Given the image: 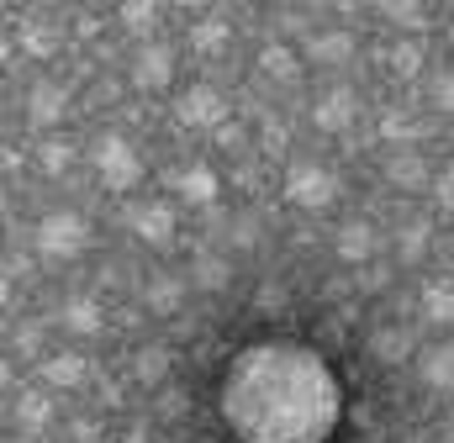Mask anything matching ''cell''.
I'll return each instance as SVG.
<instances>
[{
  "label": "cell",
  "mask_w": 454,
  "mask_h": 443,
  "mask_svg": "<svg viewBox=\"0 0 454 443\" xmlns=\"http://www.w3.org/2000/svg\"><path fill=\"white\" fill-rule=\"evenodd\" d=\"M164 364H169V359H164L159 348H148V354H137V375H143V380H159V375H164Z\"/></svg>",
  "instance_id": "obj_8"
},
{
  "label": "cell",
  "mask_w": 454,
  "mask_h": 443,
  "mask_svg": "<svg viewBox=\"0 0 454 443\" xmlns=\"http://www.w3.org/2000/svg\"><path fill=\"white\" fill-rule=\"evenodd\" d=\"M375 354H380V359H402V354H407V332H380V338H375Z\"/></svg>",
  "instance_id": "obj_7"
},
{
  "label": "cell",
  "mask_w": 454,
  "mask_h": 443,
  "mask_svg": "<svg viewBox=\"0 0 454 443\" xmlns=\"http://www.w3.org/2000/svg\"><path fill=\"white\" fill-rule=\"evenodd\" d=\"M16 423H21V433L32 439L37 428H48V423H53V401H48V396H37V391H27V396L16 401Z\"/></svg>",
  "instance_id": "obj_3"
},
{
  "label": "cell",
  "mask_w": 454,
  "mask_h": 443,
  "mask_svg": "<svg viewBox=\"0 0 454 443\" xmlns=\"http://www.w3.org/2000/svg\"><path fill=\"white\" fill-rule=\"evenodd\" d=\"M69 323H74L80 332H96V312H90V307L80 301V307H69Z\"/></svg>",
  "instance_id": "obj_9"
},
{
  "label": "cell",
  "mask_w": 454,
  "mask_h": 443,
  "mask_svg": "<svg viewBox=\"0 0 454 443\" xmlns=\"http://www.w3.org/2000/svg\"><path fill=\"white\" fill-rule=\"evenodd\" d=\"M217 417L232 443H328L343 423V380L301 338H254L217 375Z\"/></svg>",
  "instance_id": "obj_1"
},
{
  "label": "cell",
  "mask_w": 454,
  "mask_h": 443,
  "mask_svg": "<svg viewBox=\"0 0 454 443\" xmlns=\"http://www.w3.org/2000/svg\"><path fill=\"white\" fill-rule=\"evenodd\" d=\"M407 443H428V439H407Z\"/></svg>",
  "instance_id": "obj_10"
},
{
  "label": "cell",
  "mask_w": 454,
  "mask_h": 443,
  "mask_svg": "<svg viewBox=\"0 0 454 443\" xmlns=\"http://www.w3.org/2000/svg\"><path fill=\"white\" fill-rule=\"evenodd\" d=\"M80 375H85V359H74V354H64V359H48V364H43V380H48L53 391H59V385H64V391H69V385H80Z\"/></svg>",
  "instance_id": "obj_5"
},
{
  "label": "cell",
  "mask_w": 454,
  "mask_h": 443,
  "mask_svg": "<svg viewBox=\"0 0 454 443\" xmlns=\"http://www.w3.org/2000/svg\"><path fill=\"white\" fill-rule=\"evenodd\" d=\"M418 375H423V385H428V391L450 396V391H454V343H439V348H428V354L418 359Z\"/></svg>",
  "instance_id": "obj_2"
},
{
  "label": "cell",
  "mask_w": 454,
  "mask_h": 443,
  "mask_svg": "<svg viewBox=\"0 0 454 443\" xmlns=\"http://www.w3.org/2000/svg\"><path fill=\"white\" fill-rule=\"evenodd\" d=\"M43 248H48V253H74V248H80V222H69V217L48 222V227H43Z\"/></svg>",
  "instance_id": "obj_4"
},
{
  "label": "cell",
  "mask_w": 454,
  "mask_h": 443,
  "mask_svg": "<svg viewBox=\"0 0 454 443\" xmlns=\"http://www.w3.org/2000/svg\"><path fill=\"white\" fill-rule=\"evenodd\" d=\"M428 317H434V323H454V296L450 291H439V285L428 291Z\"/></svg>",
  "instance_id": "obj_6"
},
{
  "label": "cell",
  "mask_w": 454,
  "mask_h": 443,
  "mask_svg": "<svg viewBox=\"0 0 454 443\" xmlns=\"http://www.w3.org/2000/svg\"><path fill=\"white\" fill-rule=\"evenodd\" d=\"M16 443H37V439H16Z\"/></svg>",
  "instance_id": "obj_11"
}]
</instances>
